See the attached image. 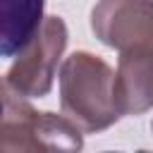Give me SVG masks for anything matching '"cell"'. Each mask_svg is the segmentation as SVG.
I'll return each instance as SVG.
<instances>
[{
  "label": "cell",
  "mask_w": 153,
  "mask_h": 153,
  "mask_svg": "<svg viewBox=\"0 0 153 153\" xmlns=\"http://www.w3.org/2000/svg\"><path fill=\"white\" fill-rule=\"evenodd\" d=\"M115 100L124 115H141L153 108V43L120 53L115 72Z\"/></svg>",
  "instance_id": "obj_5"
},
{
  "label": "cell",
  "mask_w": 153,
  "mask_h": 153,
  "mask_svg": "<svg viewBox=\"0 0 153 153\" xmlns=\"http://www.w3.org/2000/svg\"><path fill=\"white\" fill-rule=\"evenodd\" d=\"M45 0H0V55L5 60L22 55L38 36L45 17Z\"/></svg>",
  "instance_id": "obj_6"
},
{
  "label": "cell",
  "mask_w": 153,
  "mask_h": 153,
  "mask_svg": "<svg viewBox=\"0 0 153 153\" xmlns=\"http://www.w3.org/2000/svg\"><path fill=\"white\" fill-rule=\"evenodd\" d=\"M2 151H79L84 131L65 112H38L26 98L2 88Z\"/></svg>",
  "instance_id": "obj_2"
},
{
  "label": "cell",
  "mask_w": 153,
  "mask_h": 153,
  "mask_svg": "<svg viewBox=\"0 0 153 153\" xmlns=\"http://www.w3.org/2000/svg\"><path fill=\"white\" fill-rule=\"evenodd\" d=\"M69 33L62 17H45L33 43L17 55L10 65L2 88L22 96V98H43L50 93L60 57L67 48Z\"/></svg>",
  "instance_id": "obj_3"
},
{
  "label": "cell",
  "mask_w": 153,
  "mask_h": 153,
  "mask_svg": "<svg viewBox=\"0 0 153 153\" xmlns=\"http://www.w3.org/2000/svg\"><path fill=\"white\" fill-rule=\"evenodd\" d=\"M57 76L60 108L84 134H98L122 117L115 100V72L103 57L76 50L62 60Z\"/></svg>",
  "instance_id": "obj_1"
},
{
  "label": "cell",
  "mask_w": 153,
  "mask_h": 153,
  "mask_svg": "<svg viewBox=\"0 0 153 153\" xmlns=\"http://www.w3.org/2000/svg\"><path fill=\"white\" fill-rule=\"evenodd\" d=\"M91 31L120 53L153 43V0H98L91 10Z\"/></svg>",
  "instance_id": "obj_4"
},
{
  "label": "cell",
  "mask_w": 153,
  "mask_h": 153,
  "mask_svg": "<svg viewBox=\"0 0 153 153\" xmlns=\"http://www.w3.org/2000/svg\"><path fill=\"white\" fill-rule=\"evenodd\" d=\"M151 129H153V124H151Z\"/></svg>",
  "instance_id": "obj_7"
}]
</instances>
